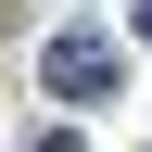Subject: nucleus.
Returning a JSON list of instances; mask_svg holds the SVG:
<instances>
[{"label":"nucleus","instance_id":"obj_1","mask_svg":"<svg viewBox=\"0 0 152 152\" xmlns=\"http://www.w3.org/2000/svg\"><path fill=\"white\" fill-rule=\"evenodd\" d=\"M38 89H51V102H114V89H127V64H114V38L64 26L51 51H38Z\"/></svg>","mask_w":152,"mask_h":152},{"label":"nucleus","instance_id":"obj_2","mask_svg":"<svg viewBox=\"0 0 152 152\" xmlns=\"http://www.w3.org/2000/svg\"><path fill=\"white\" fill-rule=\"evenodd\" d=\"M38 152H76V140H64V127H51V140H38Z\"/></svg>","mask_w":152,"mask_h":152},{"label":"nucleus","instance_id":"obj_3","mask_svg":"<svg viewBox=\"0 0 152 152\" xmlns=\"http://www.w3.org/2000/svg\"><path fill=\"white\" fill-rule=\"evenodd\" d=\"M140 51H152V0H140Z\"/></svg>","mask_w":152,"mask_h":152}]
</instances>
